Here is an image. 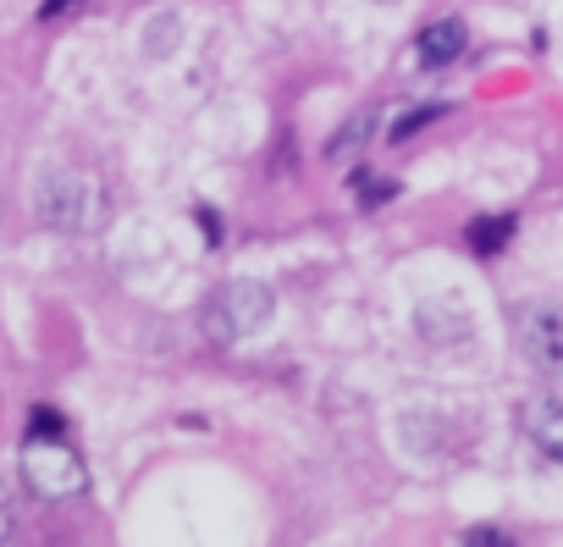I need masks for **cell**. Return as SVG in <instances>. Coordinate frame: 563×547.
I'll return each mask as SVG.
<instances>
[{
	"label": "cell",
	"mask_w": 563,
	"mask_h": 547,
	"mask_svg": "<svg viewBox=\"0 0 563 547\" xmlns=\"http://www.w3.org/2000/svg\"><path fill=\"white\" fill-rule=\"evenodd\" d=\"M265 321H271V288L265 283H243L238 277L205 305V338H216V343H243Z\"/></svg>",
	"instance_id": "1"
},
{
	"label": "cell",
	"mask_w": 563,
	"mask_h": 547,
	"mask_svg": "<svg viewBox=\"0 0 563 547\" xmlns=\"http://www.w3.org/2000/svg\"><path fill=\"white\" fill-rule=\"evenodd\" d=\"M23 475L40 497H73L84 486V464L78 453L62 442V437H40L29 431V448H23Z\"/></svg>",
	"instance_id": "2"
},
{
	"label": "cell",
	"mask_w": 563,
	"mask_h": 547,
	"mask_svg": "<svg viewBox=\"0 0 563 547\" xmlns=\"http://www.w3.org/2000/svg\"><path fill=\"white\" fill-rule=\"evenodd\" d=\"M519 343L536 365L563 371V305L558 299H536L519 310Z\"/></svg>",
	"instance_id": "3"
},
{
	"label": "cell",
	"mask_w": 563,
	"mask_h": 547,
	"mask_svg": "<svg viewBox=\"0 0 563 547\" xmlns=\"http://www.w3.org/2000/svg\"><path fill=\"white\" fill-rule=\"evenodd\" d=\"M45 216L56 227H89L95 221V188L84 177H51L45 183Z\"/></svg>",
	"instance_id": "4"
},
{
	"label": "cell",
	"mask_w": 563,
	"mask_h": 547,
	"mask_svg": "<svg viewBox=\"0 0 563 547\" xmlns=\"http://www.w3.org/2000/svg\"><path fill=\"white\" fill-rule=\"evenodd\" d=\"M519 426H525V437H530L547 459L563 464V398H530V404L519 409Z\"/></svg>",
	"instance_id": "5"
},
{
	"label": "cell",
	"mask_w": 563,
	"mask_h": 547,
	"mask_svg": "<svg viewBox=\"0 0 563 547\" xmlns=\"http://www.w3.org/2000/svg\"><path fill=\"white\" fill-rule=\"evenodd\" d=\"M464 45H470V34H464V23L459 18H437V23H426L420 29V67H448V62H459L464 56Z\"/></svg>",
	"instance_id": "6"
},
{
	"label": "cell",
	"mask_w": 563,
	"mask_h": 547,
	"mask_svg": "<svg viewBox=\"0 0 563 547\" xmlns=\"http://www.w3.org/2000/svg\"><path fill=\"white\" fill-rule=\"evenodd\" d=\"M508 232H514V216H486V221H470V243H475V254H497V249L508 243Z\"/></svg>",
	"instance_id": "7"
},
{
	"label": "cell",
	"mask_w": 563,
	"mask_h": 547,
	"mask_svg": "<svg viewBox=\"0 0 563 547\" xmlns=\"http://www.w3.org/2000/svg\"><path fill=\"white\" fill-rule=\"evenodd\" d=\"M371 133H376V117H354V128H343V133L327 144V155H332V161H349V155H360V150H365V139H371Z\"/></svg>",
	"instance_id": "8"
},
{
	"label": "cell",
	"mask_w": 563,
	"mask_h": 547,
	"mask_svg": "<svg viewBox=\"0 0 563 547\" xmlns=\"http://www.w3.org/2000/svg\"><path fill=\"white\" fill-rule=\"evenodd\" d=\"M431 117H442V106H437V111H431V106H420V111H409L404 122H393V139H409V133H415V128H426Z\"/></svg>",
	"instance_id": "9"
},
{
	"label": "cell",
	"mask_w": 563,
	"mask_h": 547,
	"mask_svg": "<svg viewBox=\"0 0 563 547\" xmlns=\"http://www.w3.org/2000/svg\"><path fill=\"white\" fill-rule=\"evenodd\" d=\"M29 431H40V437H62V415H56V409H34V415H29Z\"/></svg>",
	"instance_id": "10"
},
{
	"label": "cell",
	"mask_w": 563,
	"mask_h": 547,
	"mask_svg": "<svg viewBox=\"0 0 563 547\" xmlns=\"http://www.w3.org/2000/svg\"><path fill=\"white\" fill-rule=\"evenodd\" d=\"M393 194H398V183H376V177H365V183H360V199H365V205H376V199H393Z\"/></svg>",
	"instance_id": "11"
},
{
	"label": "cell",
	"mask_w": 563,
	"mask_h": 547,
	"mask_svg": "<svg viewBox=\"0 0 563 547\" xmlns=\"http://www.w3.org/2000/svg\"><path fill=\"white\" fill-rule=\"evenodd\" d=\"M62 7H73V0H45V18H56Z\"/></svg>",
	"instance_id": "12"
},
{
	"label": "cell",
	"mask_w": 563,
	"mask_h": 547,
	"mask_svg": "<svg viewBox=\"0 0 563 547\" xmlns=\"http://www.w3.org/2000/svg\"><path fill=\"white\" fill-rule=\"evenodd\" d=\"M7 519H12V508H7V497H0V536H7Z\"/></svg>",
	"instance_id": "13"
}]
</instances>
